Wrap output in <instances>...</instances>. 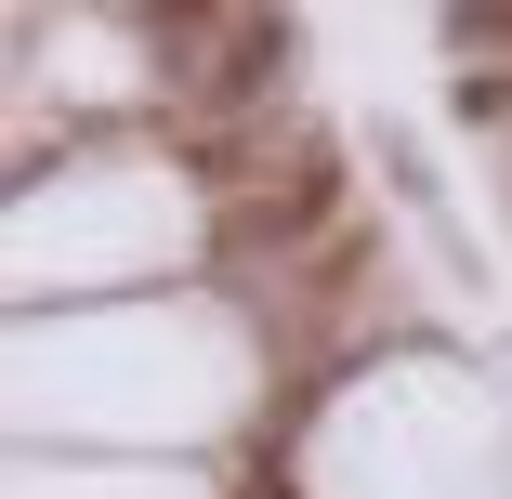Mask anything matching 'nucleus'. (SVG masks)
I'll use <instances>...</instances> for the list:
<instances>
[{"instance_id": "nucleus-1", "label": "nucleus", "mask_w": 512, "mask_h": 499, "mask_svg": "<svg viewBox=\"0 0 512 499\" xmlns=\"http://www.w3.org/2000/svg\"><path fill=\"white\" fill-rule=\"evenodd\" d=\"M145 27H158V66H171V106L184 119L276 106V66H289V27L276 14H145Z\"/></svg>"}]
</instances>
